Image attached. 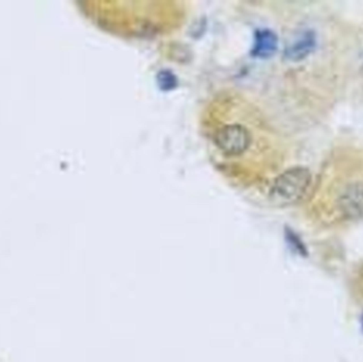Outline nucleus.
Returning a JSON list of instances; mask_svg holds the SVG:
<instances>
[{"instance_id":"obj_1","label":"nucleus","mask_w":363,"mask_h":362,"mask_svg":"<svg viewBox=\"0 0 363 362\" xmlns=\"http://www.w3.org/2000/svg\"><path fill=\"white\" fill-rule=\"evenodd\" d=\"M312 183V173L304 167H295L274 181L270 196L281 203H295L302 199Z\"/></svg>"},{"instance_id":"obj_8","label":"nucleus","mask_w":363,"mask_h":362,"mask_svg":"<svg viewBox=\"0 0 363 362\" xmlns=\"http://www.w3.org/2000/svg\"><path fill=\"white\" fill-rule=\"evenodd\" d=\"M361 328H362V333H363V313H362V317H361Z\"/></svg>"},{"instance_id":"obj_4","label":"nucleus","mask_w":363,"mask_h":362,"mask_svg":"<svg viewBox=\"0 0 363 362\" xmlns=\"http://www.w3.org/2000/svg\"><path fill=\"white\" fill-rule=\"evenodd\" d=\"M316 44L314 32L306 31L295 42L288 46L285 51L286 57L291 61H301L314 51Z\"/></svg>"},{"instance_id":"obj_2","label":"nucleus","mask_w":363,"mask_h":362,"mask_svg":"<svg viewBox=\"0 0 363 362\" xmlns=\"http://www.w3.org/2000/svg\"><path fill=\"white\" fill-rule=\"evenodd\" d=\"M215 144L229 157H238L248 151L252 142L250 131L239 123H229L216 132Z\"/></svg>"},{"instance_id":"obj_7","label":"nucleus","mask_w":363,"mask_h":362,"mask_svg":"<svg viewBox=\"0 0 363 362\" xmlns=\"http://www.w3.org/2000/svg\"><path fill=\"white\" fill-rule=\"evenodd\" d=\"M287 240L297 253L301 254L302 256H307L308 252H307L306 246L303 244L300 237L295 235V233L291 232V231H288Z\"/></svg>"},{"instance_id":"obj_6","label":"nucleus","mask_w":363,"mask_h":362,"mask_svg":"<svg viewBox=\"0 0 363 362\" xmlns=\"http://www.w3.org/2000/svg\"><path fill=\"white\" fill-rule=\"evenodd\" d=\"M158 86L163 90H171L177 86V79L170 70H162L158 75Z\"/></svg>"},{"instance_id":"obj_5","label":"nucleus","mask_w":363,"mask_h":362,"mask_svg":"<svg viewBox=\"0 0 363 362\" xmlns=\"http://www.w3.org/2000/svg\"><path fill=\"white\" fill-rule=\"evenodd\" d=\"M345 211L349 215L358 216L363 213V192L358 190L347 192L343 202Z\"/></svg>"},{"instance_id":"obj_3","label":"nucleus","mask_w":363,"mask_h":362,"mask_svg":"<svg viewBox=\"0 0 363 362\" xmlns=\"http://www.w3.org/2000/svg\"><path fill=\"white\" fill-rule=\"evenodd\" d=\"M277 47H279L277 36L273 31L262 29L255 34L252 55L260 59H268L276 53Z\"/></svg>"}]
</instances>
